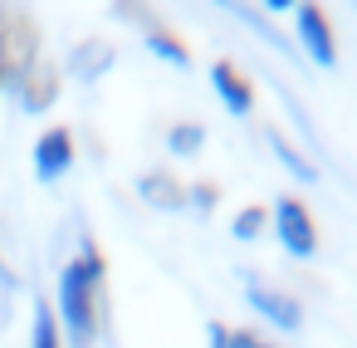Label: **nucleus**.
Listing matches in <instances>:
<instances>
[{"label": "nucleus", "mask_w": 357, "mask_h": 348, "mask_svg": "<svg viewBox=\"0 0 357 348\" xmlns=\"http://www.w3.org/2000/svg\"><path fill=\"white\" fill-rule=\"evenodd\" d=\"M69 167H74V138H69V128L40 133V143H35V177L40 182H59Z\"/></svg>", "instance_id": "20e7f679"}, {"label": "nucleus", "mask_w": 357, "mask_h": 348, "mask_svg": "<svg viewBox=\"0 0 357 348\" xmlns=\"http://www.w3.org/2000/svg\"><path fill=\"white\" fill-rule=\"evenodd\" d=\"M0 280H10V275H6V270H0Z\"/></svg>", "instance_id": "a211bd4d"}, {"label": "nucleus", "mask_w": 357, "mask_h": 348, "mask_svg": "<svg viewBox=\"0 0 357 348\" xmlns=\"http://www.w3.org/2000/svg\"><path fill=\"white\" fill-rule=\"evenodd\" d=\"M30 348H64V343H59V319L50 314V299H35V328H30Z\"/></svg>", "instance_id": "9d476101"}, {"label": "nucleus", "mask_w": 357, "mask_h": 348, "mask_svg": "<svg viewBox=\"0 0 357 348\" xmlns=\"http://www.w3.org/2000/svg\"><path fill=\"white\" fill-rule=\"evenodd\" d=\"M191 206L211 211V206H215V187H191Z\"/></svg>", "instance_id": "2eb2a0df"}, {"label": "nucleus", "mask_w": 357, "mask_h": 348, "mask_svg": "<svg viewBox=\"0 0 357 348\" xmlns=\"http://www.w3.org/2000/svg\"><path fill=\"white\" fill-rule=\"evenodd\" d=\"M98 280H103V260L93 245H84L79 260H69L59 270V309L54 319L69 333V348H89L98 333Z\"/></svg>", "instance_id": "f257e3e1"}, {"label": "nucleus", "mask_w": 357, "mask_h": 348, "mask_svg": "<svg viewBox=\"0 0 357 348\" xmlns=\"http://www.w3.org/2000/svg\"><path fill=\"white\" fill-rule=\"evenodd\" d=\"M225 348H279V343L259 338L255 328H230V333H225Z\"/></svg>", "instance_id": "4468645a"}, {"label": "nucleus", "mask_w": 357, "mask_h": 348, "mask_svg": "<svg viewBox=\"0 0 357 348\" xmlns=\"http://www.w3.org/2000/svg\"><path fill=\"white\" fill-rule=\"evenodd\" d=\"M6 79H10V74H6V55H0V89H6Z\"/></svg>", "instance_id": "f3484780"}, {"label": "nucleus", "mask_w": 357, "mask_h": 348, "mask_svg": "<svg viewBox=\"0 0 357 348\" xmlns=\"http://www.w3.org/2000/svg\"><path fill=\"white\" fill-rule=\"evenodd\" d=\"M147 50H152L157 59H167L172 69H186V64H191V55H186V45H181L176 35H167V30H147Z\"/></svg>", "instance_id": "9b49d317"}, {"label": "nucleus", "mask_w": 357, "mask_h": 348, "mask_svg": "<svg viewBox=\"0 0 357 348\" xmlns=\"http://www.w3.org/2000/svg\"><path fill=\"white\" fill-rule=\"evenodd\" d=\"M269 221H274L279 245H284L294 260H308V255L318 250V226H313V216H308V206H303L298 196H279L274 211H269Z\"/></svg>", "instance_id": "f03ea898"}, {"label": "nucleus", "mask_w": 357, "mask_h": 348, "mask_svg": "<svg viewBox=\"0 0 357 348\" xmlns=\"http://www.w3.org/2000/svg\"><path fill=\"white\" fill-rule=\"evenodd\" d=\"M269 147H274V157H279V162H284V167H289L298 182H313V177H318V167H313V162H303V157H298V152H294V147L279 138V133H269Z\"/></svg>", "instance_id": "f8f14e48"}, {"label": "nucleus", "mask_w": 357, "mask_h": 348, "mask_svg": "<svg viewBox=\"0 0 357 348\" xmlns=\"http://www.w3.org/2000/svg\"><path fill=\"white\" fill-rule=\"evenodd\" d=\"M245 299H250V309H255V314H264L269 324H279V328H289V333L303 324L298 304H294L284 289H269V284H259V280H245Z\"/></svg>", "instance_id": "39448f33"}, {"label": "nucleus", "mask_w": 357, "mask_h": 348, "mask_svg": "<svg viewBox=\"0 0 357 348\" xmlns=\"http://www.w3.org/2000/svg\"><path fill=\"white\" fill-rule=\"evenodd\" d=\"M294 30H298V45H303V55H308L318 69H333V64H337L333 25H328V15H323L318 6H298V15H294Z\"/></svg>", "instance_id": "7ed1b4c3"}, {"label": "nucleus", "mask_w": 357, "mask_h": 348, "mask_svg": "<svg viewBox=\"0 0 357 348\" xmlns=\"http://www.w3.org/2000/svg\"><path fill=\"white\" fill-rule=\"evenodd\" d=\"M225 333H230L225 324H211V348H225Z\"/></svg>", "instance_id": "dca6fc26"}, {"label": "nucleus", "mask_w": 357, "mask_h": 348, "mask_svg": "<svg viewBox=\"0 0 357 348\" xmlns=\"http://www.w3.org/2000/svg\"><path fill=\"white\" fill-rule=\"evenodd\" d=\"M201 147H206V128L191 123V118H181V123L167 133V152H172V157H196Z\"/></svg>", "instance_id": "6e6552de"}, {"label": "nucleus", "mask_w": 357, "mask_h": 348, "mask_svg": "<svg viewBox=\"0 0 357 348\" xmlns=\"http://www.w3.org/2000/svg\"><path fill=\"white\" fill-rule=\"evenodd\" d=\"M264 221H269V216H264V206H245V211L235 216V226H230V231H235V240H259V235H264Z\"/></svg>", "instance_id": "ddd939ff"}, {"label": "nucleus", "mask_w": 357, "mask_h": 348, "mask_svg": "<svg viewBox=\"0 0 357 348\" xmlns=\"http://www.w3.org/2000/svg\"><path fill=\"white\" fill-rule=\"evenodd\" d=\"M137 191L147 196V206H157V211H176L186 196H181V182H172L167 172H147L142 182H137Z\"/></svg>", "instance_id": "0eeeda50"}, {"label": "nucleus", "mask_w": 357, "mask_h": 348, "mask_svg": "<svg viewBox=\"0 0 357 348\" xmlns=\"http://www.w3.org/2000/svg\"><path fill=\"white\" fill-rule=\"evenodd\" d=\"M211 89L220 94L225 113H235V118H245V113L255 108V89L245 84V74H240L230 59H215V64H211Z\"/></svg>", "instance_id": "423d86ee"}, {"label": "nucleus", "mask_w": 357, "mask_h": 348, "mask_svg": "<svg viewBox=\"0 0 357 348\" xmlns=\"http://www.w3.org/2000/svg\"><path fill=\"white\" fill-rule=\"evenodd\" d=\"M108 64H113V50H108V45H79L74 59H69V69H74L79 79H98Z\"/></svg>", "instance_id": "1a4fd4ad"}]
</instances>
